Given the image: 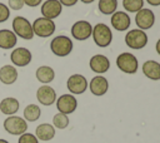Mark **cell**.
Segmentation results:
<instances>
[{
    "label": "cell",
    "instance_id": "obj_1",
    "mask_svg": "<svg viewBox=\"0 0 160 143\" xmlns=\"http://www.w3.org/2000/svg\"><path fill=\"white\" fill-rule=\"evenodd\" d=\"M74 44L72 40L66 35H58L50 41V50L54 55L64 58L72 51Z\"/></svg>",
    "mask_w": 160,
    "mask_h": 143
},
{
    "label": "cell",
    "instance_id": "obj_2",
    "mask_svg": "<svg viewBox=\"0 0 160 143\" xmlns=\"http://www.w3.org/2000/svg\"><path fill=\"white\" fill-rule=\"evenodd\" d=\"M11 28L18 38H21L24 40H31L34 38L32 25L25 16L21 15L15 16L11 21Z\"/></svg>",
    "mask_w": 160,
    "mask_h": 143
},
{
    "label": "cell",
    "instance_id": "obj_3",
    "mask_svg": "<svg viewBox=\"0 0 160 143\" xmlns=\"http://www.w3.org/2000/svg\"><path fill=\"white\" fill-rule=\"evenodd\" d=\"M94 43L99 48H106L111 44L112 41V33L110 26H108L104 23H98L95 26H92V33H91Z\"/></svg>",
    "mask_w": 160,
    "mask_h": 143
},
{
    "label": "cell",
    "instance_id": "obj_4",
    "mask_svg": "<svg viewBox=\"0 0 160 143\" xmlns=\"http://www.w3.org/2000/svg\"><path fill=\"white\" fill-rule=\"evenodd\" d=\"M31 25H32L34 35L39 38H50L56 30L55 21L51 19H46L44 16L36 18L34 23H31Z\"/></svg>",
    "mask_w": 160,
    "mask_h": 143
},
{
    "label": "cell",
    "instance_id": "obj_5",
    "mask_svg": "<svg viewBox=\"0 0 160 143\" xmlns=\"http://www.w3.org/2000/svg\"><path fill=\"white\" fill-rule=\"evenodd\" d=\"M148 34L141 29H130L125 35V44L130 49L140 50L148 45Z\"/></svg>",
    "mask_w": 160,
    "mask_h": 143
},
{
    "label": "cell",
    "instance_id": "obj_6",
    "mask_svg": "<svg viewBox=\"0 0 160 143\" xmlns=\"http://www.w3.org/2000/svg\"><path fill=\"white\" fill-rule=\"evenodd\" d=\"M116 66L125 74H135L139 69V61L132 53L124 51L118 55Z\"/></svg>",
    "mask_w": 160,
    "mask_h": 143
},
{
    "label": "cell",
    "instance_id": "obj_7",
    "mask_svg": "<svg viewBox=\"0 0 160 143\" xmlns=\"http://www.w3.org/2000/svg\"><path fill=\"white\" fill-rule=\"evenodd\" d=\"M4 129L11 135H21L28 130V122L19 115H8L4 120Z\"/></svg>",
    "mask_w": 160,
    "mask_h": 143
},
{
    "label": "cell",
    "instance_id": "obj_8",
    "mask_svg": "<svg viewBox=\"0 0 160 143\" xmlns=\"http://www.w3.org/2000/svg\"><path fill=\"white\" fill-rule=\"evenodd\" d=\"M31 60H32V54L28 48L19 46L12 49L10 53V61L14 66H18V68L26 66L31 63Z\"/></svg>",
    "mask_w": 160,
    "mask_h": 143
},
{
    "label": "cell",
    "instance_id": "obj_9",
    "mask_svg": "<svg viewBox=\"0 0 160 143\" xmlns=\"http://www.w3.org/2000/svg\"><path fill=\"white\" fill-rule=\"evenodd\" d=\"M88 85H89V83H88L86 78L81 74H72L66 80V88L70 92V94H72V95L85 93L88 89Z\"/></svg>",
    "mask_w": 160,
    "mask_h": 143
},
{
    "label": "cell",
    "instance_id": "obj_10",
    "mask_svg": "<svg viewBox=\"0 0 160 143\" xmlns=\"http://www.w3.org/2000/svg\"><path fill=\"white\" fill-rule=\"evenodd\" d=\"M70 31L74 39L82 41V40L90 39L91 33H92V25L86 20H78L72 24Z\"/></svg>",
    "mask_w": 160,
    "mask_h": 143
},
{
    "label": "cell",
    "instance_id": "obj_11",
    "mask_svg": "<svg viewBox=\"0 0 160 143\" xmlns=\"http://www.w3.org/2000/svg\"><path fill=\"white\" fill-rule=\"evenodd\" d=\"M135 24L138 29L141 30H148L151 29L152 25L155 24V14L151 9H140L138 13H135Z\"/></svg>",
    "mask_w": 160,
    "mask_h": 143
},
{
    "label": "cell",
    "instance_id": "obj_12",
    "mask_svg": "<svg viewBox=\"0 0 160 143\" xmlns=\"http://www.w3.org/2000/svg\"><path fill=\"white\" fill-rule=\"evenodd\" d=\"M56 108L60 113H64L66 115L74 113L78 108V99L72 94H61L59 98H56Z\"/></svg>",
    "mask_w": 160,
    "mask_h": 143
},
{
    "label": "cell",
    "instance_id": "obj_13",
    "mask_svg": "<svg viewBox=\"0 0 160 143\" xmlns=\"http://www.w3.org/2000/svg\"><path fill=\"white\" fill-rule=\"evenodd\" d=\"M56 98L58 97H56L55 89L48 84H42L36 90V99L41 105H45V107L52 105L56 102Z\"/></svg>",
    "mask_w": 160,
    "mask_h": 143
},
{
    "label": "cell",
    "instance_id": "obj_14",
    "mask_svg": "<svg viewBox=\"0 0 160 143\" xmlns=\"http://www.w3.org/2000/svg\"><path fill=\"white\" fill-rule=\"evenodd\" d=\"M40 13L46 19H56L62 13V5L59 3V0H45L41 3Z\"/></svg>",
    "mask_w": 160,
    "mask_h": 143
},
{
    "label": "cell",
    "instance_id": "obj_15",
    "mask_svg": "<svg viewBox=\"0 0 160 143\" xmlns=\"http://www.w3.org/2000/svg\"><path fill=\"white\" fill-rule=\"evenodd\" d=\"M110 23H111L112 29H115L118 31H125L130 28L131 19L126 11H118L116 10L114 14H111Z\"/></svg>",
    "mask_w": 160,
    "mask_h": 143
},
{
    "label": "cell",
    "instance_id": "obj_16",
    "mask_svg": "<svg viewBox=\"0 0 160 143\" xmlns=\"http://www.w3.org/2000/svg\"><path fill=\"white\" fill-rule=\"evenodd\" d=\"M89 66L94 73L101 75L110 69V60L104 54H95L90 58Z\"/></svg>",
    "mask_w": 160,
    "mask_h": 143
},
{
    "label": "cell",
    "instance_id": "obj_17",
    "mask_svg": "<svg viewBox=\"0 0 160 143\" xmlns=\"http://www.w3.org/2000/svg\"><path fill=\"white\" fill-rule=\"evenodd\" d=\"M88 88H90V92L92 95L101 97V95L106 94V92L109 89V82L105 77L98 74L90 80V84L88 85Z\"/></svg>",
    "mask_w": 160,
    "mask_h": 143
},
{
    "label": "cell",
    "instance_id": "obj_18",
    "mask_svg": "<svg viewBox=\"0 0 160 143\" xmlns=\"http://www.w3.org/2000/svg\"><path fill=\"white\" fill-rule=\"evenodd\" d=\"M18 69L12 64H5L0 68V82L5 85H11L18 80Z\"/></svg>",
    "mask_w": 160,
    "mask_h": 143
},
{
    "label": "cell",
    "instance_id": "obj_19",
    "mask_svg": "<svg viewBox=\"0 0 160 143\" xmlns=\"http://www.w3.org/2000/svg\"><path fill=\"white\" fill-rule=\"evenodd\" d=\"M18 44V36L10 29H0V49H14Z\"/></svg>",
    "mask_w": 160,
    "mask_h": 143
},
{
    "label": "cell",
    "instance_id": "obj_20",
    "mask_svg": "<svg viewBox=\"0 0 160 143\" xmlns=\"http://www.w3.org/2000/svg\"><path fill=\"white\" fill-rule=\"evenodd\" d=\"M141 70L150 80H160V63L156 60H146L142 63Z\"/></svg>",
    "mask_w": 160,
    "mask_h": 143
},
{
    "label": "cell",
    "instance_id": "obj_21",
    "mask_svg": "<svg viewBox=\"0 0 160 143\" xmlns=\"http://www.w3.org/2000/svg\"><path fill=\"white\" fill-rule=\"evenodd\" d=\"M35 137L39 140H51L55 137V127L50 123H41L35 129Z\"/></svg>",
    "mask_w": 160,
    "mask_h": 143
},
{
    "label": "cell",
    "instance_id": "obj_22",
    "mask_svg": "<svg viewBox=\"0 0 160 143\" xmlns=\"http://www.w3.org/2000/svg\"><path fill=\"white\" fill-rule=\"evenodd\" d=\"M20 103L14 97H6L0 102V112L5 115H14L18 113Z\"/></svg>",
    "mask_w": 160,
    "mask_h": 143
},
{
    "label": "cell",
    "instance_id": "obj_23",
    "mask_svg": "<svg viewBox=\"0 0 160 143\" xmlns=\"http://www.w3.org/2000/svg\"><path fill=\"white\" fill-rule=\"evenodd\" d=\"M36 79L42 84H49L55 79V70L49 65H40L35 72Z\"/></svg>",
    "mask_w": 160,
    "mask_h": 143
},
{
    "label": "cell",
    "instance_id": "obj_24",
    "mask_svg": "<svg viewBox=\"0 0 160 143\" xmlns=\"http://www.w3.org/2000/svg\"><path fill=\"white\" fill-rule=\"evenodd\" d=\"M41 115V109L36 104H28L24 109V119L26 122H36Z\"/></svg>",
    "mask_w": 160,
    "mask_h": 143
},
{
    "label": "cell",
    "instance_id": "obj_25",
    "mask_svg": "<svg viewBox=\"0 0 160 143\" xmlns=\"http://www.w3.org/2000/svg\"><path fill=\"white\" fill-rule=\"evenodd\" d=\"M99 11L104 15H111L118 9V0H99Z\"/></svg>",
    "mask_w": 160,
    "mask_h": 143
},
{
    "label": "cell",
    "instance_id": "obj_26",
    "mask_svg": "<svg viewBox=\"0 0 160 143\" xmlns=\"http://www.w3.org/2000/svg\"><path fill=\"white\" fill-rule=\"evenodd\" d=\"M122 8L128 13H138L144 8V0H122Z\"/></svg>",
    "mask_w": 160,
    "mask_h": 143
},
{
    "label": "cell",
    "instance_id": "obj_27",
    "mask_svg": "<svg viewBox=\"0 0 160 143\" xmlns=\"http://www.w3.org/2000/svg\"><path fill=\"white\" fill-rule=\"evenodd\" d=\"M69 117L64 113H60L58 112L54 117H52V125L58 129H65L68 125H69Z\"/></svg>",
    "mask_w": 160,
    "mask_h": 143
},
{
    "label": "cell",
    "instance_id": "obj_28",
    "mask_svg": "<svg viewBox=\"0 0 160 143\" xmlns=\"http://www.w3.org/2000/svg\"><path fill=\"white\" fill-rule=\"evenodd\" d=\"M18 143H39V139L35 137V134L29 133V132H25L21 135H19Z\"/></svg>",
    "mask_w": 160,
    "mask_h": 143
},
{
    "label": "cell",
    "instance_id": "obj_29",
    "mask_svg": "<svg viewBox=\"0 0 160 143\" xmlns=\"http://www.w3.org/2000/svg\"><path fill=\"white\" fill-rule=\"evenodd\" d=\"M10 18V9L4 3H0V23H5Z\"/></svg>",
    "mask_w": 160,
    "mask_h": 143
},
{
    "label": "cell",
    "instance_id": "obj_30",
    "mask_svg": "<svg viewBox=\"0 0 160 143\" xmlns=\"http://www.w3.org/2000/svg\"><path fill=\"white\" fill-rule=\"evenodd\" d=\"M24 5V0H8V6L11 10H21Z\"/></svg>",
    "mask_w": 160,
    "mask_h": 143
},
{
    "label": "cell",
    "instance_id": "obj_31",
    "mask_svg": "<svg viewBox=\"0 0 160 143\" xmlns=\"http://www.w3.org/2000/svg\"><path fill=\"white\" fill-rule=\"evenodd\" d=\"M42 0H24V4L29 8H36L39 5H41Z\"/></svg>",
    "mask_w": 160,
    "mask_h": 143
},
{
    "label": "cell",
    "instance_id": "obj_32",
    "mask_svg": "<svg viewBox=\"0 0 160 143\" xmlns=\"http://www.w3.org/2000/svg\"><path fill=\"white\" fill-rule=\"evenodd\" d=\"M78 1H79V0H59V3H60L62 6H68V8L76 5Z\"/></svg>",
    "mask_w": 160,
    "mask_h": 143
},
{
    "label": "cell",
    "instance_id": "obj_33",
    "mask_svg": "<svg viewBox=\"0 0 160 143\" xmlns=\"http://www.w3.org/2000/svg\"><path fill=\"white\" fill-rule=\"evenodd\" d=\"M148 4H150L151 6H159L160 5V0H146Z\"/></svg>",
    "mask_w": 160,
    "mask_h": 143
},
{
    "label": "cell",
    "instance_id": "obj_34",
    "mask_svg": "<svg viewBox=\"0 0 160 143\" xmlns=\"http://www.w3.org/2000/svg\"><path fill=\"white\" fill-rule=\"evenodd\" d=\"M155 49H156V53L160 55V39L156 41V44H155Z\"/></svg>",
    "mask_w": 160,
    "mask_h": 143
},
{
    "label": "cell",
    "instance_id": "obj_35",
    "mask_svg": "<svg viewBox=\"0 0 160 143\" xmlns=\"http://www.w3.org/2000/svg\"><path fill=\"white\" fill-rule=\"evenodd\" d=\"M81 3H84V4H91V3H94L95 0H80Z\"/></svg>",
    "mask_w": 160,
    "mask_h": 143
},
{
    "label": "cell",
    "instance_id": "obj_36",
    "mask_svg": "<svg viewBox=\"0 0 160 143\" xmlns=\"http://www.w3.org/2000/svg\"><path fill=\"white\" fill-rule=\"evenodd\" d=\"M0 143H9L6 139H2V138H0Z\"/></svg>",
    "mask_w": 160,
    "mask_h": 143
}]
</instances>
